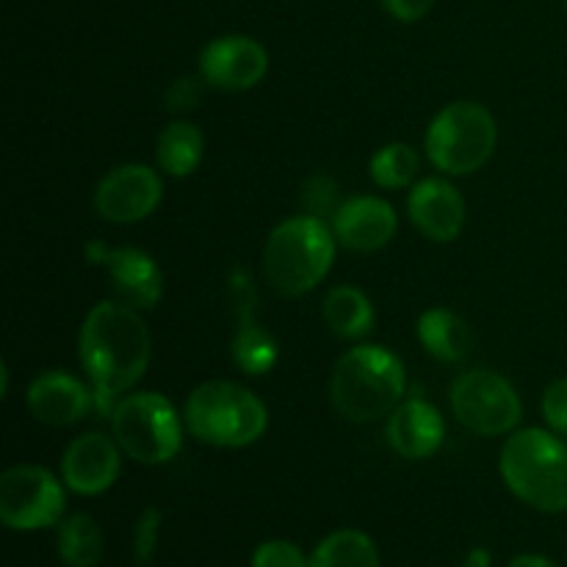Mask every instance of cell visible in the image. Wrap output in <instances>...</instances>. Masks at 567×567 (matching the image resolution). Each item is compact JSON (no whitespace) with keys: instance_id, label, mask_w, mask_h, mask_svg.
Wrapping results in <instances>:
<instances>
[{"instance_id":"cell-1","label":"cell","mask_w":567,"mask_h":567,"mask_svg":"<svg viewBox=\"0 0 567 567\" xmlns=\"http://www.w3.org/2000/svg\"><path fill=\"white\" fill-rule=\"evenodd\" d=\"M78 352L83 371L92 380L94 408L100 419H111L114 404L147 371L153 338L136 308L105 299L83 319Z\"/></svg>"},{"instance_id":"cell-2","label":"cell","mask_w":567,"mask_h":567,"mask_svg":"<svg viewBox=\"0 0 567 567\" xmlns=\"http://www.w3.org/2000/svg\"><path fill=\"white\" fill-rule=\"evenodd\" d=\"M408 374L388 347L363 343L343 354L332 369V408L354 424L385 419L402 404Z\"/></svg>"},{"instance_id":"cell-3","label":"cell","mask_w":567,"mask_h":567,"mask_svg":"<svg viewBox=\"0 0 567 567\" xmlns=\"http://www.w3.org/2000/svg\"><path fill=\"white\" fill-rule=\"evenodd\" d=\"M498 468L509 493L529 507L554 515L567 509V446L554 432L535 426L513 432Z\"/></svg>"},{"instance_id":"cell-4","label":"cell","mask_w":567,"mask_h":567,"mask_svg":"<svg viewBox=\"0 0 567 567\" xmlns=\"http://www.w3.org/2000/svg\"><path fill=\"white\" fill-rule=\"evenodd\" d=\"M336 260V238L319 216H293L271 230L264 247V275L280 297L313 291Z\"/></svg>"},{"instance_id":"cell-5","label":"cell","mask_w":567,"mask_h":567,"mask_svg":"<svg viewBox=\"0 0 567 567\" xmlns=\"http://www.w3.org/2000/svg\"><path fill=\"white\" fill-rule=\"evenodd\" d=\"M183 419L188 432L208 446L244 449L264 437L269 410L238 382L210 380L188 393Z\"/></svg>"},{"instance_id":"cell-6","label":"cell","mask_w":567,"mask_h":567,"mask_svg":"<svg viewBox=\"0 0 567 567\" xmlns=\"http://www.w3.org/2000/svg\"><path fill=\"white\" fill-rule=\"evenodd\" d=\"M498 127L491 111L471 100H457L437 111L426 127V155L441 172L454 177L474 175L491 161Z\"/></svg>"},{"instance_id":"cell-7","label":"cell","mask_w":567,"mask_h":567,"mask_svg":"<svg viewBox=\"0 0 567 567\" xmlns=\"http://www.w3.org/2000/svg\"><path fill=\"white\" fill-rule=\"evenodd\" d=\"M111 430L122 452L144 465L169 463L183 446L181 419L161 393L122 396L111 410Z\"/></svg>"},{"instance_id":"cell-8","label":"cell","mask_w":567,"mask_h":567,"mask_svg":"<svg viewBox=\"0 0 567 567\" xmlns=\"http://www.w3.org/2000/svg\"><path fill=\"white\" fill-rule=\"evenodd\" d=\"M452 413L476 435H507L518 426L524 408L515 388L496 371H465L452 385Z\"/></svg>"},{"instance_id":"cell-9","label":"cell","mask_w":567,"mask_h":567,"mask_svg":"<svg viewBox=\"0 0 567 567\" xmlns=\"http://www.w3.org/2000/svg\"><path fill=\"white\" fill-rule=\"evenodd\" d=\"M64 507V485L42 465H14L0 476V520L9 529H48L61 524Z\"/></svg>"},{"instance_id":"cell-10","label":"cell","mask_w":567,"mask_h":567,"mask_svg":"<svg viewBox=\"0 0 567 567\" xmlns=\"http://www.w3.org/2000/svg\"><path fill=\"white\" fill-rule=\"evenodd\" d=\"M86 258L103 266L116 293V302L136 310H150L158 305L161 293H164V275L147 252L136 247H105V244L94 241L86 247Z\"/></svg>"},{"instance_id":"cell-11","label":"cell","mask_w":567,"mask_h":567,"mask_svg":"<svg viewBox=\"0 0 567 567\" xmlns=\"http://www.w3.org/2000/svg\"><path fill=\"white\" fill-rule=\"evenodd\" d=\"M164 183L150 166L125 164L100 181L94 192V208L105 221L114 225H133L153 214L161 205Z\"/></svg>"},{"instance_id":"cell-12","label":"cell","mask_w":567,"mask_h":567,"mask_svg":"<svg viewBox=\"0 0 567 567\" xmlns=\"http://www.w3.org/2000/svg\"><path fill=\"white\" fill-rule=\"evenodd\" d=\"M269 72V53L252 37H219L199 55V75L205 83L225 92H244L264 81Z\"/></svg>"},{"instance_id":"cell-13","label":"cell","mask_w":567,"mask_h":567,"mask_svg":"<svg viewBox=\"0 0 567 567\" xmlns=\"http://www.w3.org/2000/svg\"><path fill=\"white\" fill-rule=\"evenodd\" d=\"M120 476V443L100 432H86L66 446L61 482L78 496H100Z\"/></svg>"},{"instance_id":"cell-14","label":"cell","mask_w":567,"mask_h":567,"mask_svg":"<svg viewBox=\"0 0 567 567\" xmlns=\"http://www.w3.org/2000/svg\"><path fill=\"white\" fill-rule=\"evenodd\" d=\"M408 214L421 236L437 244H449L465 227V199L443 177H426V181L415 183L410 192Z\"/></svg>"},{"instance_id":"cell-15","label":"cell","mask_w":567,"mask_h":567,"mask_svg":"<svg viewBox=\"0 0 567 567\" xmlns=\"http://www.w3.org/2000/svg\"><path fill=\"white\" fill-rule=\"evenodd\" d=\"M396 210L380 197H352L332 214V233L354 252H377L396 236Z\"/></svg>"},{"instance_id":"cell-16","label":"cell","mask_w":567,"mask_h":567,"mask_svg":"<svg viewBox=\"0 0 567 567\" xmlns=\"http://www.w3.org/2000/svg\"><path fill=\"white\" fill-rule=\"evenodd\" d=\"M233 305H236V336H233V360L249 377L269 374L277 363V341L255 319V291L247 275L233 277Z\"/></svg>"},{"instance_id":"cell-17","label":"cell","mask_w":567,"mask_h":567,"mask_svg":"<svg viewBox=\"0 0 567 567\" xmlns=\"http://www.w3.org/2000/svg\"><path fill=\"white\" fill-rule=\"evenodd\" d=\"M92 404L94 391L66 371H44L28 388V410L48 426L78 424L86 419Z\"/></svg>"},{"instance_id":"cell-18","label":"cell","mask_w":567,"mask_h":567,"mask_svg":"<svg viewBox=\"0 0 567 567\" xmlns=\"http://www.w3.org/2000/svg\"><path fill=\"white\" fill-rule=\"evenodd\" d=\"M446 424L424 399H408L388 415V443L404 460H426L441 449Z\"/></svg>"},{"instance_id":"cell-19","label":"cell","mask_w":567,"mask_h":567,"mask_svg":"<svg viewBox=\"0 0 567 567\" xmlns=\"http://www.w3.org/2000/svg\"><path fill=\"white\" fill-rule=\"evenodd\" d=\"M415 330H419V341L424 343L426 352L443 363H460L468 358L471 347H474L468 324L446 308H430L426 313H421Z\"/></svg>"},{"instance_id":"cell-20","label":"cell","mask_w":567,"mask_h":567,"mask_svg":"<svg viewBox=\"0 0 567 567\" xmlns=\"http://www.w3.org/2000/svg\"><path fill=\"white\" fill-rule=\"evenodd\" d=\"M308 567H380V551L365 532L338 529L313 548Z\"/></svg>"},{"instance_id":"cell-21","label":"cell","mask_w":567,"mask_h":567,"mask_svg":"<svg viewBox=\"0 0 567 567\" xmlns=\"http://www.w3.org/2000/svg\"><path fill=\"white\" fill-rule=\"evenodd\" d=\"M324 321L336 336L354 341V338L369 336L374 324V308L363 291L352 286H338L324 297Z\"/></svg>"},{"instance_id":"cell-22","label":"cell","mask_w":567,"mask_h":567,"mask_svg":"<svg viewBox=\"0 0 567 567\" xmlns=\"http://www.w3.org/2000/svg\"><path fill=\"white\" fill-rule=\"evenodd\" d=\"M158 164L166 175L186 177L203 161V133L192 122H169L158 136Z\"/></svg>"},{"instance_id":"cell-23","label":"cell","mask_w":567,"mask_h":567,"mask_svg":"<svg viewBox=\"0 0 567 567\" xmlns=\"http://www.w3.org/2000/svg\"><path fill=\"white\" fill-rule=\"evenodd\" d=\"M59 557L66 567H97L103 559V532L86 513H75L59 526Z\"/></svg>"},{"instance_id":"cell-24","label":"cell","mask_w":567,"mask_h":567,"mask_svg":"<svg viewBox=\"0 0 567 567\" xmlns=\"http://www.w3.org/2000/svg\"><path fill=\"white\" fill-rule=\"evenodd\" d=\"M369 172L380 188H404L419 175V153L404 142L385 144L374 153Z\"/></svg>"},{"instance_id":"cell-25","label":"cell","mask_w":567,"mask_h":567,"mask_svg":"<svg viewBox=\"0 0 567 567\" xmlns=\"http://www.w3.org/2000/svg\"><path fill=\"white\" fill-rule=\"evenodd\" d=\"M252 567H308V557L293 543L269 540L255 548Z\"/></svg>"},{"instance_id":"cell-26","label":"cell","mask_w":567,"mask_h":567,"mask_svg":"<svg viewBox=\"0 0 567 567\" xmlns=\"http://www.w3.org/2000/svg\"><path fill=\"white\" fill-rule=\"evenodd\" d=\"M158 535H161V509L147 507L138 518L136 532H133V554L142 565H147L150 559L158 551Z\"/></svg>"},{"instance_id":"cell-27","label":"cell","mask_w":567,"mask_h":567,"mask_svg":"<svg viewBox=\"0 0 567 567\" xmlns=\"http://www.w3.org/2000/svg\"><path fill=\"white\" fill-rule=\"evenodd\" d=\"M543 419L559 435H567V380H554L543 393Z\"/></svg>"},{"instance_id":"cell-28","label":"cell","mask_w":567,"mask_h":567,"mask_svg":"<svg viewBox=\"0 0 567 567\" xmlns=\"http://www.w3.org/2000/svg\"><path fill=\"white\" fill-rule=\"evenodd\" d=\"M203 75H186L177 78L169 89H166V109L183 114V111H192L194 105L203 100Z\"/></svg>"},{"instance_id":"cell-29","label":"cell","mask_w":567,"mask_h":567,"mask_svg":"<svg viewBox=\"0 0 567 567\" xmlns=\"http://www.w3.org/2000/svg\"><path fill=\"white\" fill-rule=\"evenodd\" d=\"M380 3L382 9L391 17H396L399 22H419L430 14L435 0H380Z\"/></svg>"},{"instance_id":"cell-30","label":"cell","mask_w":567,"mask_h":567,"mask_svg":"<svg viewBox=\"0 0 567 567\" xmlns=\"http://www.w3.org/2000/svg\"><path fill=\"white\" fill-rule=\"evenodd\" d=\"M509 567H559V565L551 563L548 557H543V554H518V557L509 563Z\"/></svg>"},{"instance_id":"cell-31","label":"cell","mask_w":567,"mask_h":567,"mask_svg":"<svg viewBox=\"0 0 567 567\" xmlns=\"http://www.w3.org/2000/svg\"><path fill=\"white\" fill-rule=\"evenodd\" d=\"M463 567H491V551H487V548H474V551L465 557Z\"/></svg>"},{"instance_id":"cell-32","label":"cell","mask_w":567,"mask_h":567,"mask_svg":"<svg viewBox=\"0 0 567 567\" xmlns=\"http://www.w3.org/2000/svg\"><path fill=\"white\" fill-rule=\"evenodd\" d=\"M565 11H567V0H565Z\"/></svg>"}]
</instances>
